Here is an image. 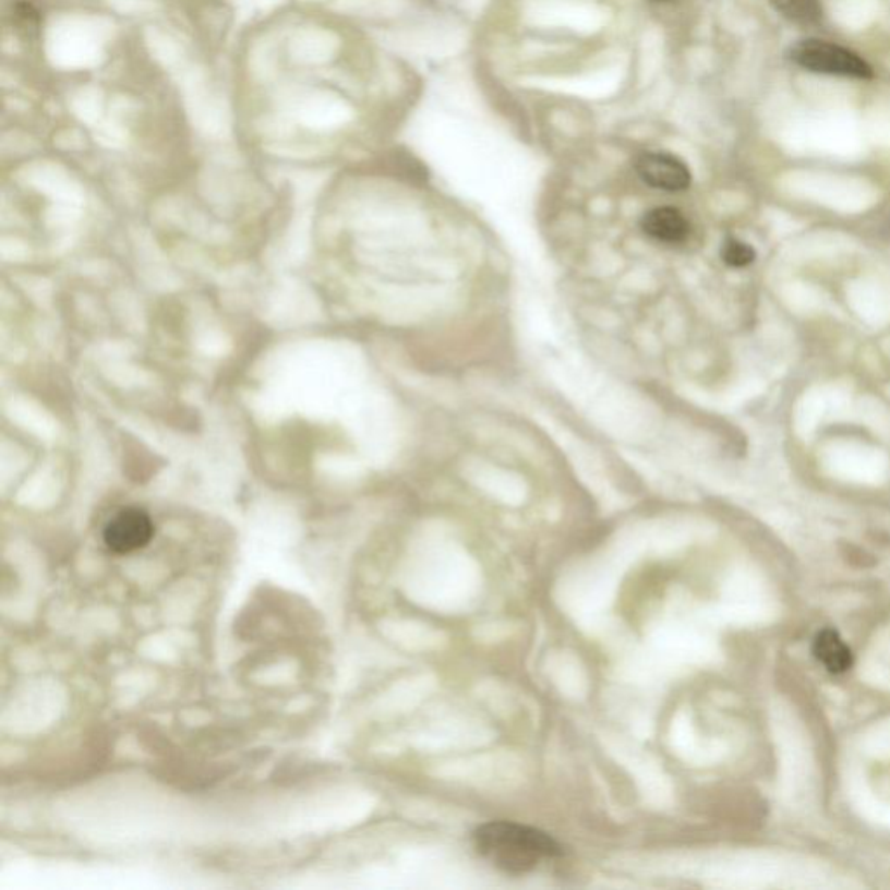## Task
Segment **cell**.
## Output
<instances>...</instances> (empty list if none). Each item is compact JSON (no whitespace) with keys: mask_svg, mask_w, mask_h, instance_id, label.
Here are the masks:
<instances>
[{"mask_svg":"<svg viewBox=\"0 0 890 890\" xmlns=\"http://www.w3.org/2000/svg\"><path fill=\"white\" fill-rule=\"evenodd\" d=\"M155 527L151 515L142 508H124L108 520L104 541L110 552L125 555L145 549L154 538Z\"/></svg>","mask_w":890,"mask_h":890,"instance_id":"3","label":"cell"},{"mask_svg":"<svg viewBox=\"0 0 890 890\" xmlns=\"http://www.w3.org/2000/svg\"><path fill=\"white\" fill-rule=\"evenodd\" d=\"M473 847L489 865L508 875H527L564 854L561 843L536 828L493 821L473 831Z\"/></svg>","mask_w":890,"mask_h":890,"instance_id":"1","label":"cell"},{"mask_svg":"<svg viewBox=\"0 0 890 890\" xmlns=\"http://www.w3.org/2000/svg\"><path fill=\"white\" fill-rule=\"evenodd\" d=\"M722 257L723 262L727 263L729 266L743 268V266H748L749 263H754L755 251L751 245L745 244V242L727 240L722 248Z\"/></svg>","mask_w":890,"mask_h":890,"instance_id":"8","label":"cell"},{"mask_svg":"<svg viewBox=\"0 0 890 890\" xmlns=\"http://www.w3.org/2000/svg\"><path fill=\"white\" fill-rule=\"evenodd\" d=\"M772 8L795 25H818L822 20L821 0H771Z\"/></svg>","mask_w":890,"mask_h":890,"instance_id":"7","label":"cell"},{"mask_svg":"<svg viewBox=\"0 0 890 890\" xmlns=\"http://www.w3.org/2000/svg\"><path fill=\"white\" fill-rule=\"evenodd\" d=\"M790 60L807 72L837 77L874 79V69L857 52L821 39H805L790 49Z\"/></svg>","mask_w":890,"mask_h":890,"instance_id":"2","label":"cell"},{"mask_svg":"<svg viewBox=\"0 0 890 890\" xmlns=\"http://www.w3.org/2000/svg\"><path fill=\"white\" fill-rule=\"evenodd\" d=\"M652 2H660V4H664V2H672V0H652Z\"/></svg>","mask_w":890,"mask_h":890,"instance_id":"9","label":"cell"},{"mask_svg":"<svg viewBox=\"0 0 890 890\" xmlns=\"http://www.w3.org/2000/svg\"><path fill=\"white\" fill-rule=\"evenodd\" d=\"M642 230L664 244H681L689 236V221L675 207H656L642 216Z\"/></svg>","mask_w":890,"mask_h":890,"instance_id":"5","label":"cell"},{"mask_svg":"<svg viewBox=\"0 0 890 890\" xmlns=\"http://www.w3.org/2000/svg\"><path fill=\"white\" fill-rule=\"evenodd\" d=\"M814 656L831 673L847 672L849 667L854 663V656H852L847 644L843 642L842 637L833 629H822L816 635V638H814Z\"/></svg>","mask_w":890,"mask_h":890,"instance_id":"6","label":"cell"},{"mask_svg":"<svg viewBox=\"0 0 890 890\" xmlns=\"http://www.w3.org/2000/svg\"><path fill=\"white\" fill-rule=\"evenodd\" d=\"M635 171L644 183L664 192H682L689 189L690 171L678 157L664 152H647L635 163Z\"/></svg>","mask_w":890,"mask_h":890,"instance_id":"4","label":"cell"}]
</instances>
